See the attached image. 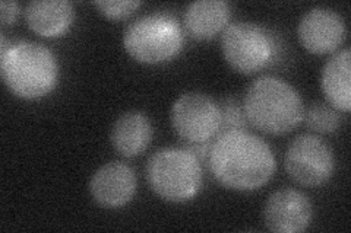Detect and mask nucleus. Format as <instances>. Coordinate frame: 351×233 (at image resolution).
<instances>
[{"label":"nucleus","instance_id":"nucleus-1","mask_svg":"<svg viewBox=\"0 0 351 233\" xmlns=\"http://www.w3.org/2000/svg\"><path fill=\"white\" fill-rule=\"evenodd\" d=\"M208 165L219 185L233 191H255L276 174L269 144L246 130H226L211 144Z\"/></svg>","mask_w":351,"mask_h":233},{"label":"nucleus","instance_id":"nucleus-2","mask_svg":"<svg viewBox=\"0 0 351 233\" xmlns=\"http://www.w3.org/2000/svg\"><path fill=\"white\" fill-rule=\"evenodd\" d=\"M243 111L250 126L274 136L293 131L304 114L299 92L276 76H262L252 82L245 95Z\"/></svg>","mask_w":351,"mask_h":233},{"label":"nucleus","instance_id":"nucleus-3","mask_svg":"<svg viewBox=\"0 0 351 233\" xmlns=\"http://www.w3.org/2000/svg\"><path fill=\"white\" fill-rule=\"evenodd\" d=\"M0 73L8 90L22 99H40L58 85L53 53L37 42L18 41L0 50Z\"/></svg>","mask_w":351,"mask_h":233},{"label":"nucleus","instance_id":"nucleus-4","mask_svg":"<svg viewBox=\"0 0 351 233\" xmlns=\"http://www.w3.org/2000/svg\"><path fill=\"white\" fill-rule=\"evenodd\" d=\"M201 163L186 148L160 149L147 163V181L151 190L166 202H189L204 182Z\"/></svg>","mask_w":351,"mask_h":233},{"label":"nucleus","instance_id":"nucleus-5","mask_svg":"<svg viewBox=\"0 0 351 233\" xmlns=\"http://www.w3.org/2000/svg\"><path fill=\"white\" fill-rule=\"evenodd\" d=\"M123 47L132 59L158 64L178 57L183 49V31L176 18L152 14L135 19L123 32Z\"/></svg>","mask_w":351,"mask_h":233},{"label":"nucleus","instance_id":"nucleus-6","mask_svg":"<svg viewBox=\"0 0 351 233\" xmlns=\"http://www.w3.org/2000/svg\"><path fill=\"white\" fill-rule=\"evenodd\" d=\"M221 51L233 70L254 74L276 60L278 44L267 28L255 22L237 20L224 29Z\"/></svg>","mask_w":351,"mask_h":233},{"label":"nucleus","instance_id":"nucleus-7","mask_svg":"<svg viewBox=\"0 0 351 233\" xmlns=\"http://www.w3.org/2000/svg\"><path fill=\"white\" fill-rule=\"evenodd\" d=\"M171 126L186 143H204L221 133V108L208 95L186 92L176 99L171 113Z\"/></svg>","mask_w":351,"mask_h":233},{"label":"nucleus","instance_id":"nucleus-8","mask_svg":"<svg viewBox=\"0 0 351 233\" xmlns=\"http://www.w3.org/2000/svg\"><path fill=\"white\" fill-rule=\"evenodd\" d=\"M284 166L294 182L316 188L328 182L332 176L335 168L334 153L322 139L313 135H302L289 144Z\"/></svg>","mask_w":351,"mask_h":233},{"label":"nucleus","instance_id":"nucleus-9","mask_svg":"<svg viewBox=\"0 0 351 233\" xmlns=\"http://www.w3.org/2000/svg\"><path fill=\"white\" fill-rule=\"evenodd\" d=\"M299 41L304 50L324 55L337 53L347 37L343 16L334 9L313 8L302 16L298 27Z\"/></svg>","mask_w":351,"mask_h":233},{"label":"nucleus","instance_id":"nucleus-10","mask_svg":"<svg viewBox=\"0 0 351 233\" xmlns=\"http://www.w3.org/2000/svg\"><path fill=\"white\" fill-rule=\"evenodd\" d=\"M313 217L311 200L303 193L284 188L271 194L263 207V220L269 230L298 233L309 228Z\"/></svg>","mask_w":351,"mask_h":233},{"label":"nucleus","instance_id":"nucleus-11","mask_svg":"<svg viewBox=\"0 0 351 233\" xmlns=\"http://www.w3.org/2000/svg\"><path fill=\"white\" fill-rule=\"evenodd\" d=\"M90 193L104 208L123 207L136 193L135 171L123 162H108L91 176Z\"/></svg>","mask_w":351,"mask_h":233},{"label":"nucleus","instance_id":"nucleus-12","mask_svg":"<svg viewBox=\"0 0 351 233\" xmlns=\"http://www.w3.org/2000/svg\"><path fill=\"white\" fill-rule=\"evenodd\" d=\"M73 16V5L68 0H34L25 8L28 27L46 38L64 34L71 28Z\"/></svg>","mask_w":351,"mask_h":233},{"label":"nucleus","instance_id":"nucleus-13","mask_svg":"<svg viewBox=\"0 0 351 233\" xmlns=\"http://www.w3.org/2000/svg\"><path fill=\"white\" fill-rule=\"evenodd\" d=\"M152 139L149 118L141 111H128L112 127L110 140L117 153L125 158H135L144 153Z\"/></svg>","mask_w":351,"mask_h":233},{"label":"nucleus","instance_id":"nucleus-14","mask_svg":"<svg viewBox=\"0 0 351 233\" xmlns=\"http://www.w3.org/2000/svg\"><path fill=\"white\" fill-rule=\"evenodd\" d=\"M230 5L224 0H197L186 6L183 24L196 40H210L227 28Z\"/></svg>","mask_w":351,"mask_h":233},{"label":"nucleus","instance_id":"nucleus-15","mask_svg":"<svg viewBox=\"0 0 351 233\" xmlns=\"http://www.w3.org/2000/svg\"><path fill=\"white\" fill-rule=\"evenodd\" d=\"M322 92L328 104L337 111L350 113L351 108V51L344 49L329 59L321 76Z\"/></svg>","mask_w":351,"mask_h":233},{"label":"nucleus","instance_id":"nucleus-16","mask_svg":"<svg viewBox=\"0 0 351 233\" xmlns=\"http://www.w3.org/2000/svg\"><path fill=\"white\" fill-rule=\"evenodd\" d=\"M304 123L312 131L329 135V133H334L339 127L341 120H339L337 109L331 105L315 102L307 108L304 114Z\"/></svg>","mask_w":351,"mask_h":233},{"label":"nucleus","instance_id":"nucleus-17","mask_svg":"<svg viewBox=\"0 0 351 233\" xmlns=\"http://www.w3.org/2000/svg\"><path fill=\"white\" fill-rule=\"evenodd\" d=\"M94 5L103 16L117 20L134 14L142 3L136 0H100Z\"/></svg>","mask_w":351,"mask_h":233},{"label":"nucleus","instance_id":"nucleus-18","mask_svg":"<svg viewBox=\"0 0 351 233\" xmlns=\"http://www.w3.org/2000/svg\"><path fill=\"white\" fill-rule=\"evenodd\" d=\"M221 108V117H223V126L221 131L226 130H243L247 124V120L245 115L243 107H240L237 99L227 98L219 105Z\"/></svg>","mask_w":351,"mask_h":233},{"label":"nucleus","instance_id":"nucleus-19","mask_svg":"<svg viewBox=\"0 0 351 233\" xmlns=\"http://www.w3.org/2000/svg\"><path fill=\"white\" fill-rule=\"evenodd\" d=\"M19 15V3L16 2H2L0 3V19L3 25L14 24Z\"/></svg>","mask_w":351,"mask_h":233}]
</instances>
